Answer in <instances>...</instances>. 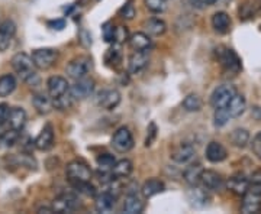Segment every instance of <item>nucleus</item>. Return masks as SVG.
I'll return each instance as SVG.
<instances>
[{"label": "nucleus", "mask_w": 261, "mask_h": 214, "mask_svg": "<svg viewBox=\"0 0 261 214\" xmlns=\"http://www.w3.org/2000/svg\"><path fill=\"white\" fill-rule=\"evenodd\" d=\"M12 38L8 34H3V32H0V51H6L8 48L10 47V44H12Z\"/></svg>", "instance_id": "nucleus-48"}, {"label": "nucleus", "mask_w": 261, "mask_h": 214, "mask_svg": "<svg viewBox=\"0 0 261 214\" xmlns=\"http://www.w3.org/2000/svg\"><path fill=\"white\" fill-rule=\"evenodd\" d=\"M237 94V88L231 84H224L215 88V91L211 96V104L214 109H221V107H228L229 102Z\"/></svg>", "instance_id": "nucleus-4"}, {"label": "nucleus", "mask_w": 261, "mask_h": 214, "mask_svg": "<svg viewBox=\"0 0 261 214\" xmlns=\"http://www.w3.org/2000/svg\"><path fill=\"white\" fill-rule=\"evenodd\" d=\"M226 187H228V190L231 193H233V194L244 196L248 191V188H250V178H247L244 174L238 172V174L232 175V177L226 181Z\"/></svg>", "instance_id": "nucleus-15"}, {"label": "nucleus", "mask_w": 261, "mask_h": 214, "mask_svg": "<svg viewBox=\"0 0 261 214\" xmlns=\"http://www.w3.org/2000/svg\"><path fill=\"white\" fill-rule=\"evenodd\" d=\"M32 59L34 64L39 70H48L54 66L58 59V51L53 49V48H41V49H35L32 52Z\"/></svg>", "instance_id": "nucleus-6"}, {"label": "nucleus", "mask_w": 261, "mask_h": 214, "mask_svg": "<svg viewBox=\"0 0 261 214\" xmlns=\"http://www.w3.org/2000/svg\"><path fill=\"white\" fill-rule=\"evenodd\" d=\"M200 184L205 187L209 191H221L225 187L224 178L221 177L218 172L211 171V169H203L202 177H200Z\"/></svg>", "instance_id": "nucleus-13"}, {"label": "nucleus", "mask_w": 261, "mask_h": 214, "mask_svg": "<svg viewBox=\"0 0 261 214\" xmlns=\"http://www.w3.org/2000/svg\"><path fill=\"white\" fill-rule=\"evenodd\" d=\"M103 32V39L106 41V42H109V44H113L115 41H116V28L113 26L112 23H105L102 28Z\"/></svg>", "instance_id": "nucleus-41"}, {"label": "nucleus", "mask_w": 261, "mask_h": 214, "mask_svg": "<svg viewBox=\"0 0 261 214\" xmlns=\"http://www.w3.org/2000/svg\"><path fill=\"white\" fill-rule=\"evenodd\" d=\"M48 87V94L51 99H57L63 94L68 93L70 91V84L65 80L64 77H60V75H56V77H51L48 80L47 83Z\"/></svg>", "instance_id": "nucleus-14"}, {"label": "nucleus", "mask_w": 261, "mask_h": 214, "mask_svg": "<svg viewBox=\"0 0 261 214\" xmlns=\"http://www.w3.org/2000/svg\"><path fill=\"white\" fill-rule=\"evenodd\" d=\"M145 8L152 13H163L167 9V0H144Z\"/></svg>", "instance_id": "nucleus-39"}, {"label": "nucleus", "mask_w": 261, "mask_h": 214, "mask_svg": "<svg viewBox=\"0 0 261 214\" xmlns=\"http://www.w3.org/2000/svg\"><path fill=\"white\" fill-rule=\"evenodd\" d=\"M54 142H56V138H54V129L51 125H47L41 133L37 136V139L34 142L35 148L39 149V150H49V149L54 146Z\"/></svg>", "instance_id": "nucleus-16"}, {"label": "nucleus", "mask_w": 261, "mask_h": 214, "mask_svg": "<svg viewBox=\"0 0 261 214\" xmlns=\"http://www.w3.org/2000/svg\"><path fill=\"white\" fill-rule=\"evenodd\" d=\"M250 188L261 191V171H255L250 177Z\"/></svg>", "instance_id": "nucleus-45"}, {"label": "nucleus", "mask_w": 261, "mask_h": 214, "mask_svg": "<svg viewBox=\"0 0 261 214\" xmlns=\"http://www.w3.org/2000/svg\"><path fill=\"white\" fill-rule=\"evenodd\" d=\"M231 142H232L233 146L237 148H245L247 143L250 142V133L247 129H243V128H238L232 132L231 135Z\"/></svg>", "instance_id": "nucleus-32"}, {"label": "nucleus", "mask_w": 261, "mask_h": 214, "mask_svg": "<svg viewBox=\"0 0 261 214\" xmlns=\"http://www.w3.org/2000/svg\"><path fill=\"white\" fill-rule=\"evenodd\" d=\"M129 45L134 51H148L151 47V39H149L148 34L144 32H137L129 37Z\"/></svg>", "instance_id": "nucleus-25"}, {"label": "nucleus", "mask_w": 261, "mask_h": 214, "mask_svg": "<svg viewBox=\"0 0 261 214\" xmlns=\"http://www.w3.org/2000/svg\"><path fill=\"white\" fill-rule=\"evenodd\" d=\"M16 88V78L12 74H5L0 77V97H8Z\"/></svg>", "instance_id": "nucleus-31"}, {"label": "nucleus", "mask_w": 261, "mask_h": 214, "mask_svg": "<svg viewBox=\"0 0 261 214\" xmlns=\"http://www.w3.org/2000/svg\"><path fill=\"white\" fill-rule=\"evenodd\" d=\"M94 91V81L92 78H80L75 80L73 85H70V93L74 97V100H84L90 97Z\"/></svg>", "instance_id": "nucleus-10"}, {"label": "nucleus", "mask_w": 261, "mask_h": 214, "mask_svg": "<svg viewBox=\"0 0 261 214\" xmlns=\"http://www.w3.org/2000/svg\"><path fill=\"white\" fill-rule=\"evenodd\" d=\"M48 26L54 30H61L65 28V20L64 19H56V20H49L48 22Z\"/></svg>", "instance_id": "nucleus-50"}, {"label": "nucleus", "mask_w": 261, "mask_h": 214, "mask_svg": "<svg viewBox=\"0 0 261 214\" xmlns=\"http://www.w3.org/2000/svg\"><path fill=\"white\" fill-rule=\"evenodd\" d=\"M90 71H92V59L87 58V56L75 58L67 66V74L73 80L86 78Z\"/></svg>", "instance_id": "nucleus-7"}, {"label": "nucleus", "mask_w": 261, "mask_h": 214, "mask_svg": "<svg viewBox=\"0 0 261 214\" xmlns=\"http://www.w3.org/2000/svg\"><path fill=\"white\" fill-rule=\"evenodd\" d=\"M148 54L147 51H135L129 56V63H128V70L130 74H140L141 71L148 66Z\"/></svg>", "instance_id": "nucleus-17"}, {"label": "nucleus", "mask_w": 261, "mask_h": 214, "mask_svg": "<svg viewBox=\"0 0 261 214\" xmlns=\"http://www.w3.org/2000/svg\"><path fill=\"white\" fill-rule=\"evenodd\" d=\"M164 182L160 181L157 178H151L148 181H145L142 187H141V194L144 196V198H151V197L157 196L160 193L164 191Z\"/></svg>", "instance_id": "nucleus-23"}, {"label": "nucleus", "mask_w": 261, "mask_h": 214, "mask_svg": "<svg viewBox=\"0 0 261 214\" xmlns=\"http://www.w3.org/2000/svg\"><path fill=\"white\" fill-rule=\"evenodd\" d=\"M251 149L252 152H254V155L261 161V132H258V133L252 138Z\"/></svg>", "instance_id": "nucleus-43"}, {"label": "nucleus", "mask_w": 261, "mask_h": 214, "mask_svg": "<svg viewBox=\"0 0 261 214\" xmlns=\"http://www.w3.org/2000/svg\"><path fill=\"white\" fill-rule=\"evenodd\" d=\"M12 67L16 71V74L31 87L39 84V78L35 71V64H34L32 56H29L25 52H19L12 58Z\"/></svg>", "instance_id": "nucleus-1"}, {"label": "nucleus", "mask_w": 261, "mask_h": 214, "mask_svg": "<svg viewBox=\"0 0 261 214\" xmlns=\"http://www.w3.org/2000/svg\"><path fill=\"white\" fill-rule=\"evenodd\" d=\"M38 213H54V208H53V205L51 207H41V208H38Z\"/></svg>", "instance_id": "nucleus-52"}, {"label": "nucleus", "mask_w": 261, "mask_h": 214, "mask_svg": "<svg viewBox=\"0 0 261 214\" xmlns=\"http://www.w3.org/2000/svg\"><path fill=\"white\" fill-rule=\"evenodd\" d=\"M212 26L218 34H226L231 29V18L225 12H216L212 16Z\"/></svg>", "instance_id": "nucleus-24"}, {"label": "nucleus", "mask_w": 261, "mask_h": 214, "mask_svg": "<svg viewBox=\"0 0 261 214\" xmlns=\"http://www.w3.org/2000/svg\"><path fill=\"white\" fill-rule=\"evenodd\" d=\"M121 103V93L115 88H108L102 90L97 94V104L106 109V110H113L115 107H118V104Z\"/></svg>", "instance_id": "nucleus-12"}, {"label": "nucleus", "mask_w": 261, "mask_h": 214, "mask_svg": "<svg viewBox=\"0 0 261 214\" xmlns=\"http://www.w3.org/2000/svg\"><path fill=\"white\" fill-rule=\"evenodd\" d=\"M116 198L118 197L115 196V194L105 190L102 194H99V196L96 197V201H94L96 211H99V213H111L115 204H116Z\"/></svg>", "instance_id": "nucleus-18"}, {"label": "nucleus", "mask_w": 261, "mask_h": 214, "mask_svg": "<svg viewBox=\"0 0 261 214\" xmlns=\"http://www.w3.org/2000/svg\"><path fill=\"white\" fill-rule=\"evenodd\" d=\"M215 0H190V5L196 9H205L207 6H212Z\"/></svg>", "instance_id": "nucleus-49"}, {"label": "nucleus", "mask_w": 261, "mask_h": 214, "mask_svg": "<svg viewBox=\"0 0 261 214\" xmlns=\"http://www.w3.org/2000/svg\"><path fill=\"white\" fill-rule=\"evenodd\" d=\"M147 132H148V135H147V139H145V146H151L154 139H155V136H157V126H155V123H149L148 131Z\"/></svg>", "instance_id": "nucleus-46"}, {"label": "nucleus", "mask_w": 261, "mask_h": 214, "mask_svg": "<svg viewBox=\"0 0 261 214\" xmlns=\"http://www.w3.org/2000/svg\"><path fill=\"white\" fill-rule=\"evenodd\" d=\"M112 146L116 152H121V154H126L134 148V136L128 128H125V126L119 128L113 133Z\"/></svg>", "instance_id": "nucleus-8"}, {"label": "nucleus", "mask_w": 261, "mask_h": 214, "mask_svg": "<svg viewBox=\"0 0 261 214\" xmlns=\"http://www.w3.org/2000/svg\"><path fill=\"white\" fill-rule=\"evenodd\" d=\"M132 169H134V165H132L129 159H121V161H116V164L113 165L111 172H112L113 178L125 179V178L129 177Z\"/></svg>", "instance_id": "nucleus-29"}, {"label": "nucleus", "mask_w": 261, "mask_h": 214, "mask_svg": "<svg viewBox=\"0 0 261 214\" xmlns=\"http://www.w3.org/2000/svg\"><path fill=\"white\" fill-rule=\"evenodd\" d=\"M195 157L196 149L192 143H180L171 150V155H170V158L180 165H186L189 162H192Z\"/></svg>", "instance_id": "nucleus-11"}, {"label": "nucleus", "mask_w": 261, "mask_h": 214, "mask_svg": "<svg viewBox=\"0 0 261 214\" xmlns=\"http://www.w3.org/2000/svg\"><path fill=\"white\" fill-rule=\"evenodd\" d=\"M231 119V114L228 112L226 107H221V109H215V116H214V123L216 128H222L225 126Z\"/></svg>", "instance_id": "nucleus-37"}, {"label": "nucleus", "mask_w": 261, "mask_h": 214, "mask_svg": "<svg viewBox=\"0 0 261 214\" xmlns=\"http://www.w3.org/2000/svg\"><path fill=\"white\" fill-rule=\"evenodd\" d=\"M9 114H10V107L6 104V103H2V104H0V125L8 123Z\"/></svg>", "instance_id": "nucleus-47"}, {"label": "nucleus", "mask_w": 261, "mask_h": 214, "mask_svg": "<svg viewBox=\"0 0 261 214\" xmlns=\"http://www.w3.org/2000/svg\"><path fill=\"white\" fill-rule=\"evenodd\" d=\"M202 172H203V168L200 167L199 164H193L190 167H187L183 172V178L187 184L190 187L199 186L200 184V177H202Z\"/></svg>", "instance_id": "nucleus-28"}, {"label": "nucleus", "mask_w": 261, "mask_h": 214, "mask_svg": "<svg viewBox=\"0 0 261 214\" xmlns=\"http://www.w3.org/2000/svg\"><path fill=\"white\" fill-rule=\"evenodd\" d=\"M96 164L99 167V171H102V172H111L113 165L116 164V159L111 154H100L96 158Z\"/></svg>", "instance_id": "nucleus-35"}, {"label": "nucleus", "mask_w": 261, "mask_h": 214, "mask_svg": "<svg viewBox=\"0 0 261 214\" xmlns=\"http://www.w3.org/2000/svg\"><path fill=\"white\" fill-rule=\"evenodd\" d=\"M19 132L13 131V129H9V131L3 132L0 135V148L2 149H8L12 148L16 142L19 140Z\"/></svg>", "instance_id": "nucleus-34"}, {"label": "nucleus", "mask_w": 261, "mask_h": 214, "mask_svg": "<svg viewBox=\"0 0 261 214\" xmlns=\"http://www.w3.org/2000/svg\"><path fill=\"white\" fill-rule=\"evenodd\" d=\"M144 26H145V29H147L148 35H152V37H161V35H164V34H166V30H167V25H166V22L157 18L148 19V20L144 23Z\"/></svg>", "instance_id": "nucleus-30"}, {"label": "nucleus", "mask_w": 261, "mask_h": 214, "mask_svg": "<svg viewBox=\"0 0 261 214\" xmlns=\"http://www.w3.org/2000/svg\"><path fill=\"white\" fill-rule=\"evenodd\" d=\"M80 207V198L74 193H63L56 197L53 208L54 213H73Z\"/></svg>", "instance_id": "nucleus-5"}, {"label": "nucleus", "mask_w": 261, "mask_h": 214, "mask_svg": "<svg viewBox=\"0 0 261 214\" xmlns=\"http://www.w3.org/2000/svg\"><path fill=\"white\" fill-rule=\"evenodd\" d=\"M32 104H34L35 110H37L39 114H48V113L54 109L53 99L48 97L47 94L44 93L34 94V97H32Z\"/></svg>", "instance_id": "nucleus-22"}, {"label": "nucleus", "mask_w": 261, "mask_h": 214, "mask_svg": "<svg viewBox=\"0 0 261 214\" xmlns=\"http://www.w3.org/2000/svg\"><path fill=\"white\" fill-rule=\"evenodd\" d=\"M126 39H129V38H128V30L123 28V26L116 28V41H115V42H123V41H126Z\"/></svg>", "instance_id": "nucleus-51"}, {"label": "nucleus", "mask_w": 261, "mask_h": 214, "mask_svg": "<svg viewBox=\"0 0 261 214\" xmlns=\"http://www.w3.org/2000/svg\"><path fill=\"white\" fill-rule=\"evenodd\" d=\"M231 0H215V6H228Z\"/></svg>", "instance_id": "nucleus-53"}, {"label": "nucleus", "mask_w": 261, "mask_h": 214, "mask_svg": "<svg viewBox=\"0 0 261 214\" xmlns=\"http://www.w3.org/2000/svg\"><path fill=\"white\" fill-rule=\"evenodd\" d=\"M183 109L186 112H200L202 110V99L197 94H189L183 100Z\"/></svg>", "instance_id": "nucleus-33"}, {"label": "nucleus", "mask_w": 261, "mask_h": 214, "mask_svg": "<svg viewBox=\"0 0 261 214\" xmlns=\"http://www.w3.org/2000/svg\"><path fill=\"white\" fill-rule=\"evenodd\" d=\"M71 186L75 191L82 193L84 196L94 197L96 196V188L90 184V181H80V182H71Z\"/></svg>", "instance_id": "nucleus-38"}, {"label": "nucleus", "mask_w": 261, "mask_h": 214, "mask_svg": "<svg viewBox=\"0 0 261 214\" xmlns=\"http://www.w3.org/2000/svg\"><path fill=\"white\" fill-rule=\"evenodd\" d=\"M0 32L8 34L10 37H15V34H16V25L12 20H5V22L0 23Z\"/></svg>", "instance_id": "nucleus-42"}, {"label": "nucleus", "mask_w": 261, "mask_h": 214, "mask_svg": "<svg viewBox=\"0 0 261 214\" xmlns=\"http://www.w3.org/2000/svg\"><path fill=\"white\" fill-rule=\"evenodd\" d=\"M27 125V112L20 107H13L10 109L9 119H8V126L9 129L20 132Z\"/></svg>", "instance_id": "nucleus-21"}, {"label": "nucleus", "mask_w": 261, "mask_h": 214, "mask_svg": "<svg viewBox=\"0 0 261 214\" xmlns=\"http://www.w3.org/2000/svg\"><path fill=\"white\" fill-rule=\"evenodd\" d=\"M145 208V203L142 198L138 196V193L134 194H126L125 201H123V211L126 214H141Z\"/></svg>", "instance_id": "nucleus-20"}, {"label": "nucleus", "mask_w": 261, "mask_h": 214, "mask_svg": "<svg viewBox=\"0 0 261 214\" xmlns=\"http://www.w3.org/2000/svg\"><path fill=\"white\" fill-rule=\"evenodd\" d=\"M206 159L209 161V162H212V164H219V162H222L226 159L228 157V152H226V149L224 148V145L222 143H219V142H211L207 146H206Z\"/></svg>", "instance_id": "nucleus-19"}, {"label": "nucleus", "mask_w": 261, "mask_h": 214, "mask_svg": "<svg viewBox=\"0 0 261 214\" xmlns=\"http://www.w3.org/2000/svg\"><path fill=\"white\" fill-rule=\"evenodd\" d=\"M73 100H74V97H73L71 93L68 91V93L63 94V96H60V97H57V99H53V104H54V109H58V110H67V109L71 107Z\"/></svg>", "instance_id": "nucleus-36"}, {"label": "nucleus", "mask_w": 261, "mask_h": 214, "mask_svg": "<svg viewBox=\"0 0 261 214\" xmlns=\"http://www.w3.org/2000/svg\"><path fill=\"white\" fill-rule=\"evenodd\" d=\"M216 56L219 59V63L222 64L226 71L232 73V74H238L243 70V64H241V58L237 55V52L226 47L216 48Z\"/></svg>", "instance_id": "nucleus-2"}, {"label": "nucleus", "mask_w": 261, "mask_h": 214, "mask_svg": "<svg viewBox=\"0 0 261 214\" xmlns=\"http://www.w3.org/2000/svg\"><path fill=\"white\" fill-rule=\"evenodd\" d=\"M228 112L231 114V117H240L244 112H245V109H247V102H245V97H244L243 94H235L233 96V99L229 102L228 104Z\"/></svg>", "instance_id": "nucleus-27"}, {"label": "nucleus", "mask_w": 261, "mask_h": 214, "mask_svg": "<svg viewBox=\"0 0 261 214\" xmlns=\"http://www.w3.org/2000/svg\"><path fill=\"white\" fill-rule=\"evenodd\" d=\"M187 197H189L190 204L195 205V207H203L207 203V200H209L207 190H206L205 187L203 188H199L197 186L192 187V190L189 191Z\"/></svg>", "instance_id": "nucleus-26"}, {"label": "nucleus", "mask_w": 261, "mask_h": 214, "mask_svg": "<svg viewBox=\"0 0 261 214\" xmlns=\"http://www.w3.org/2000/svg\"><path fill=\"white\" fill-rule=\"evenodd\" d=\"M121 51L118 47H113L108 49L106 55H105V61L108 63V66H118L121 63Z\"/></svg>", "instance_id": "nucleus-40"}, {"label": "nucleus", "mask_w": 261, "mask_h": 214, "mask_svg": "<svg viewBox=\"0 0 261 214\" xmlns=\"http://www.w3.org/2000/svg\"><path fill=\"white\" fill-rule=\"evenodd\" d=\"M241 211L244 214H255L261 211V191L248 188V191L244 194Z\"/></svg>", "instance_id": "nucleus-9"}, {"label": "nucleus", "mask_w": 261, "mask_h": 214, "mask_svg": "<svg viewBox=\"0 0 261 214\" xmlns=\"http://www.w3.org/2000/svg\"><path fill=\"white\" fill-rule=\"evenodd\" d=\"M65 175L68 178L70 184L71 182H80V181H90L92 171L87 164L83 161H73L65 168Z\"/></svg>", "instance_id": "nucleus-3"}, {"label": "nucleus", "mask_w": 261, "mask_h": 214, "mask_svg": "<svg viewBox=\"0 0 261 214\" xmlns=\"http://www.w3.org/2000/svg\"><path fill=\"white\" fill-rule=\"evenodd\" d=\"M119 15H121L122 18L123 19H134V16H135V8H134V5L132 3H126L123 8H122L121 10H119Z\"/></svg>", "instance_id": "nucleus-44"}]
</instances>
